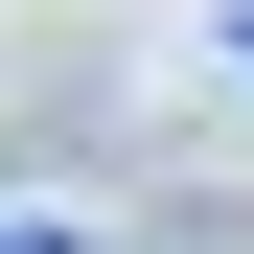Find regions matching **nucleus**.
Segmentation results:
<instances>
[{
	"label": "nucleus",
	"instance_id": "f03ea898",
	"mask_svg": "<svg viewBox=\"0 0 254 254\" xmlns=\"http://www.w3.org/2000/svg\"><path fill=\"white\" fill-rule=\"evenodd\" d=\"M231 69H254V0H231Z\"/></svg>",
	"mask_w": 254,
	"mask_h": 254
},
{
	"label": "nucleus",
	"instance_id": "f257e3e1",
	"mask_svg": "<svg viewBox=\"0 0 254 254\" xmlns=\"http://www.w3.org/2000/svg\"><path fill=\"white\" fill-rule=\"evenodd\" d=\"M0 254H93V231H0Z\"/></svg>",
	"mask_w": 254,
	"mask_h": 254
}]
</instances>
